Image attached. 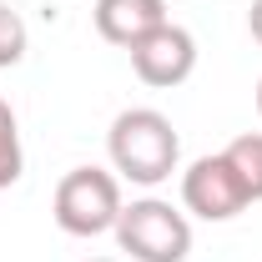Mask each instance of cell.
I'll list each match as a JSON object with an SVG mask.
<instances>
[{
  "label": "cell",
  "instance_id": "obj_7",
  "mask_svg": "<svg viewBox=\"0 0 262 262\" xmlns=\"http://www.w3.org/2000/svg\"><path fill=\"white\" fill-rule=\"evenodd\" d=\"M227 162L237 166L242 187L252 202H262V131H242L237 141H227Z\"/></svg>",
  "mask_w": 262,
  "mask_h": 262
},
{
  "label": "cell",
  "instance_id": "obj_12",
  "mask_svg": "<svg viewBox=\"0 0 262 262\" xmlns=\"http://www.w3.org/2000/svg\"><path fill=\"white\" fill-rule=\"evenodd\" d=\"M91 262H111V257H91Z\"/></svg>",
  "mask_w": 262,
  "mask_h": 262
},
{
  "label": "cell",
  "instance_id": "obj_1",
  "mask_svg": "<svg viewBox=\"0 0 262 262\" xmlns=\"http://www.w3.org/2000/svg\"><path fill=\"white\" fill-rule=\"evenodd\" d=\"M106 151H111V166L136 182V187H162L166 177L182 162V136L166 121L157 106H131L121 111L111 131H106Z\"/></svg>",
  "mask_w": 262,
  "mask_h": 262
},
{
  "label": "cell",
  "instance_id": "obj_8",
  "mask_svg": "<svg viewBox=\"0 0 262 262\" xmlns=\"http://www.w3.org/2000/svg\"><path fill=\"white\" fill-rule=\"evenodd\" d=\"M26 171V151H20V121L10 111V101H0V192L15 187Z\"/></svg>",
  "mask_w": 262,
  "mask_h": 262
},
{
  "label": "cell",
  "instance_id": "obj_3",
  "mask_svg": "<svg viewBox=\"0 0 262 262\" xmlns=\"http://www.w3.org/2000/svg\"><path fill=\"white\" fill-rule=\"evenodd\" d=\"M121 182L101 166H76L56 182L51 196V212H56V227L71 237H101V232H116L121 217Z\"/></svg>",
  "mask_w": 262,
  "mask_h": 262
},
{
  "label": "cell",
  "instance_id": "obj_11",
  "mask_svg": "<svg viewBox=\"0 0 262 262\" xmlns=\"http://www.w3.org/2000/svg\"><path fill=\"white\" fill-rule=\"evenodd\" d=\"M257 116H262V81H257Z\"/></svg>",
  "mask_w": 262,
  "mask_h": 262
},
{
  "label": "cell",
  "instance_id": "obj_4",
  "mask_svg": "<svg viewBox=\"0 0 262 262\" xmlns=\"http://www.w3.org/2000/svg\"><path fill=\"white\" fill-rule=\"evenodd\" d=\"M182 207L202 217V222H232L242 207H252V196L242 187L237 166L227 162V151L217 157H196L187 171H182Z\"/></svg>",
  "mask_w": 262,
  "mask_h": 262
},
{
  "label": "cell",
  "instance_id": "obj_5",
  "mask_svg": "<svg viewBox=\"0 0 262 262\" xmlns=\"http://www.w3.org/2000/svg\"><path fill=\"white\" fill-rule=\"evenodd\" d=\"M131 71H136L146 86H157V91L182 86L196 71V35L187 31V26H171V20H166L162 31H151L146 40L131 46Z\"/></svg>",
  "mask_w": 262,
  "mask_h": 262
},
{
  "label": "cell",
  "instance_id": "obj_2",
  "mask_svg": "<svg viewBox=\"0 0 262 262\" xmlns=\"http://www.w3.org/2000/svg\"><path fill=\"white\" fill-rule=\"evenodd\" d=\"M116 242H121V252H131V262H187L192 222L182 207H171L162 196H141V202L121 207Z\"/></svg>",
  "mask_w": 262,
  "mask_h": 262
},
{
  "label": "cell",
  "instance_id": "obj_10",
  "mask_svg": "<svg viewBox=\"0 0 262 262\" xmlns=\"http://www.w3.org/2000/svg\"><path fill=\"white\" fill-rule=\"evenodd\" d=\"M247 31L252 40H262V0H252V10H247Z\"/></svg>",
  "mask_w": 262,
  "mask_h": 262
},
{
  "label": "cell",
  "instance_id": "obj_9",
  "mask_svg": "<svg viewBox=\"0 0 262 262\" xmlns=\"http://www.w3.org/2000/svg\"><path fill=\"white\" fill-rule=\"evenodd\" d=\"M26 46H31V31H26L20 10H10V5L0 0V71H10V66L26 61Z\"/></svg>",
  "mask_w": 262,
  "mask_h": 262
},
{
  "label": "cell",
  "instance_id": "obj_6",
  "mask_svg": "<svg viewBox=\"0 0 262 262\" xmlns=\"http://www.w3.org/2000/svg\"><path fill=\"white\" fill-rule=\"evenodd\" d=\"M96 31L101 40L131 51L136 40H146L151 31L166 26V0H96Z\"/></svg>",
  "mask_w": 262,
  "mask_h": 262
}]
</instances>
